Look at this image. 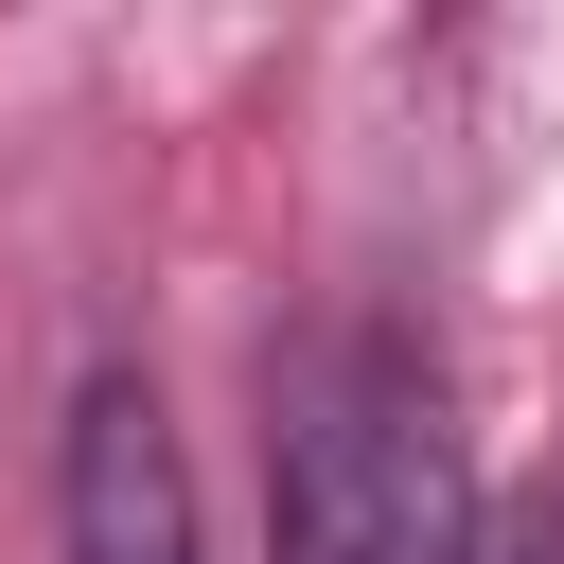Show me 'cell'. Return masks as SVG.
Instances as JSON below:
<instances>
[{
	"label": "cell",
	"instance_id": "obj_1",
	"mask_svg": "<svg viewBox=\"0 0 564 564\" xmlns=\"http://www.w3.org/2000/svg\"><path fill=\"white\" fill-rule=\"evenodd\" d=\"M458 441H441V370L388 317H335L282 370L264 423V564H458Z\"/></svg>",
	"mask_w": 564,
	"mask_h": 564
},
{
	"label": "cell",
	"instance_id": "obj_2",
	"mask_svg": "<svg viewBox=\"0 0 564 564\" xmlns=\"http://www.w3.org/2000/svg\"><path fill=\"white\" fill-rule=\"evenodd\" d=\"M53 564H212L176 405H159V370H123V352L70 370V423H53Z\"/></svg>",
	"mask_w": 564,
	"mask_h": 564
},
{
	"label": "cell",
	"instance_id": "obj_3",
	"mask_svg": "<svg viewBox=\"0 0 564 564\" xmlns=\"http://www.w3.org/2000/svg\"><path fill=\"white\" fill-rule=\"evenodd\" d=\"M458 564H564V511L546 494H476L458 511Z\"/></svg>",
	"mask_w": 564,
	"mask_h": 564
}]
</instances>
